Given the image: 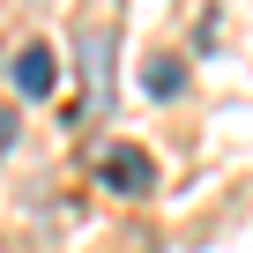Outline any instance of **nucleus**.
Here are the masks:
<instances>
[{
  "label": "nucleus",
  "mask_w": 253,
  "mask_h": 253,
  "mask_svg": "<svg viewBox=\"0 0 253 253\" xmlns=\"http://www.w3.org/2000/svg\"><path fill=\"white\" fill-rule=\"evenodd\" d=\"M82 104L67 112V119H89V112H104L112 104V30H82Z\"/></svg>",
  "instance_id": "obj_1"
},
{
  "label": "nucleus",
  "mask_w": 253,
  "mask_h": 253,
  "mask_svg": "<svg viewBox=\"0 0 253 253\" xmlns=\"http://www.w3.org/2000/svg\"><path fill=\"white\" fill-rule=\"evenodd\" d=\"M97 186H104V194H126V201H142V194L157 186V164H149V149H134V142L104 149V157H97Z\"/></svg>",
  "instance_id": "obj_2"
},
{
  "label": "nucleus",
  "mask_w": 253,
  "mask_h": 253,
  "mask_svg": "<svg viewBox=\"0 0 253 253\" xmlns=\"http://www.w3.org/2000/svg\"><path fill=\"white\" fill-rule=\"evenodd\" d=\"M8 75H15L23 97H52V89H60V60H52V45H23V52L8 60Z\"/></svg>",
  "instance_id": "obj_3"
},
{
  "label": "nucleus",
  "mask_w": 253,
  "mask_h": 253,
  "mask_svg": "<svg viewBox=\"0 0 253 253\" xmlns=\"http://www.w3.org/2000/svg\"><path fill=\"white\" fill-rule=\"evenodd\" d=\"M179 82H186L179 60H149V97H179Z\"/></svg>",
  "instance_id": "obj_4"
},
{
  "label": "nucleus",
  "mask_w": 253,
  "mask_h": 253,
  "mask_svg": "<svg viewBox=\"0 0 253 253\" xmlns=\"http://www.w3.org/2000/svg\"><path fill=\"white\" fill-rule=\"evenodd\" d=\"M8 149H15V112L0 104V157H8Z\"/></svg>",
  "instance_id": "obj_5"
}]
</instances>
